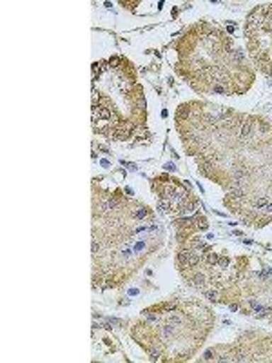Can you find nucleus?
Segmentation results:
<instances>
[{"instance_id":"4","label":"nucleus","mask_w":272,"mask_h":363,"mask_svg":"<svg viewBox=\"0 0 272 363\" xmlns=\"http://www.w3.org/2000/svg\"><path fill=\"white\" fill-rule=\"evenodd\" d=\"M202 301L169 300L149 307L131 325V338L157 362H189L215 327Z\"/></svg>"},{"instance_id":"8","label":"nucleus","mask_w":272,"mask_h":363,"mask_svg":"<svg viewBox=\"0 0 272 363\" xmlns=\"http://www.w3.org/2000/svg\"><path fill=\"white\" fill-rule=\"evenodd\" d=\"M202 362H272V335L251 330L231 345H216L203 352Z\"/></svg>"},{"instance_id":"6","label":"nucleus","mask_w":272,"mask_h":363,"mask_svg":"<svg viewBox=\"0 0 272 363\" xmlns=\"http://www.w3.org/2000/svg\"><path fill=\"white\" fill-rule=\"evenodd\" d=\"M216 301L272 323V271L251 272L244 267L231 269V274L227 271L216 289Z\"/></svg>"},{"instance_id":"1","label":"nucleus","mask_w":272,"mask_h":363,"mask_svg":"<svg viewBox=\"0 0 272 363\" xmlns=\"http://www.w3.org/2000/svg\"><path fill=\"white\" fill-rule=\"evenodd\" d=\"M174 122L198 174L225 191L227 209L252 227L272 225V120L189 100Z\"/></svg>"},{"instance_id":"2","label":"nucleus","mask_w":272,"mask_h":363,"mask_svg":"<svg viewBox=\"0 0 272 363\" xmlns=\"http://www.w3.org/2000/svg\"><path fill=\"white\" fill-rule=\"evenodd\" d=\"M164 244L153 209L122 191L93 184V284L116 289Z\"/></svg>"},{"instance_id":"3","label":"nucleus","mask_w":272,"mask_h":363,"mask_svg":"<svg viewBox=\"0 0 272 363\" xmlns=\"http://www.w3.org/2000/svg\"><path fill=\"white\" fill-rule=\"evenodd\" d=\"M176 73L198 95H245L256 71L244 51L218 26L198 21L176 42Z\"/></svg>"},{"instance_id":"9","label":"nucleus","mask_w":272,"mask_h":363,"mask_svg":"<svg viewBox=\"0 0 272 363\" xmlns=\"http://www.w3.org/2000/svg\"><path fill=\"white\" fill-rule=\"evenodd\" d=\"M153 191L160 202V211L171 213L176 218H187L198 213L200 203L189 187L178 178L158 177L153 180Z\"/></svg>"},{"instance_id":"5","label":"nucleus","mask_w":272,"mask_h":363,"mask_svg":"<svg viewBox=\"0 0 272 363\" xmlns=\"http://www.w3.org/2000/svg\"><path fill=\"white\" fill-rule=\"evenodd\" d=\"M93 131L109 140L128 142L147 125L144 87L131 60L111 57L93 66Z\"/></svg>"},{"instance_id":"7","label":"nucleus","mask_w":272,"mask_h":363,"mask_svg":"<svg viewBox=\"0 0 272 363\" xmlns=\"http://www.w3.org/2000/svg\"><path fill=\"white\" fill-rule=\"evenodd\" d=\"M244 29L251 62L272 79V4L256 6L245 18Z\"/></svg>"}]
</instances>
